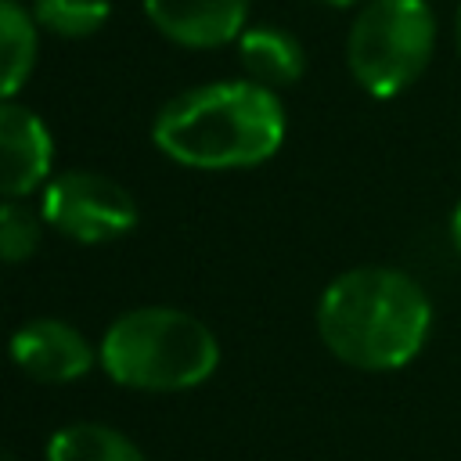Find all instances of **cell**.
<instances>
[{
    "mask_svg": "<svg viewBox=\"0 0 461 461\" xmlns=\"http://www.w3.org/2000/svg\"><path fill=\"white\" fill-rule=\"evenodd\" d=\"M432 303L396 267H353L317 303V335L328 353L357 371L407 367L429 342Z\"/></svg>",
    "mask_w": 461,
    "mask_h": 461,
    "instance_id": "cell-1",
    "label": "cell"
},
{
    "mask_svg": "<svg viewBox=\"0 0 461 461\" xmlns=\"http://www.w3.org/2000/svg\"><path fill=\"white\" fill-rule=\"evenodd\" d=\"M151 140L191 169H252L285 144V108L256 79L205 83L162 104Z\"/></svg>",
    "mask_w": 461,
    "mask_h": 461,
    "instance_id": "cell-2",
    "label": "cell"
},
{
    "mask_svg": "<svg viewBox=\"0 0 461 461\" xmlns=\"http://www.w3.org/2000/svg\"><path fill=\"white\" fill-rule=\"evenodd\" d=\"M104 375L126 389L176 393L202 385L220 364V342L205 321L176 306H140L115 317L101 339Z\"/></svg>",
    "mask_w": 461,
    "mask_h": 461,
    "instance_id": "cell-3",
    "label": "cell"
},
{
    "mask_svg": "<svg viewBox=\"0 0 461 461\" xmlns=\"http://www.w3.org/2000/svg\"><path fill=\"white\" fill-rule=\"evenodd\" d=\"M436 14L425 0H371L349 25L346 65L371 97H396L436 54Z\"/></svg>",
    "mask_w": 461,
    "mask_h": 461,
    "instance_id": "cell-4",
    "label": "cell"
},
{
    "mask_svg": "<svg viewBox=\"0 0 461 461\" xmlns=\"http://www.w3.org/2000/svg\"><path fill=\"white\" fill-rule=\"evenodd\" d=\"M40 212L58 234L79 245H104L137 227L133 194L94 169H65L50 176L43 184Z\"/></svg>",
    "mask_w": 461,
    "mask_h": 461,
    "instance_id": "cell-5",
    "label": "cell"
},
{
    "mask_svg": "<svg viewBox=\"0 0 461 461\" xmlns=\"http://www.w3.org/2000/svg\"><path fill=\"white\" fill-rule=\"evenodd\" d=\"M54 166V140L43 119L0 97V198H25L50 180Z\"/></svg>",
    "mask_w": 461,
    "mask_h": 461,
    "instance_id": "cell-6",
    "label": "cell"
},
{
    "mask_svg": "<svg viewBox=\"0 0 461 461\" xmlns=\"http://www.w3.org/2000/svg\"><path fill=\"white\" fill-rule=\"evenodd\" d=\"M11 360L36 382H76L94 367V346L58 317H36L11 335Z\"/></svg>",
    "mask_w": 461,
    "mask_h": 461,
    "instance_id": "cell-7",
    "label": "cell"
},
{
    "mask_svg": "<svg viewBox=\"0 0 461 461\" xmlns=\"http://www.w3.org/2000/svg\"><path fill=\"white\" fill-rule=\"evenodd\" d=\"M144 11L166 40L209 50L245 32L249 0H144Z\"/></svg>",
    "mask_w": 461,
    "mask_h": 461,
    "instance_id": "cell-8",
    "label": "cell"
},
{
    "mask_svg": "<svg viewBox=\"0 0 461 461\" xmlns=\"http://www.w3.org/2000/svg\"><path fill=\"white\" fill-rule=\"evenodd\" d=\"M238 58L241 68L249 72V79L277 90V86H292L303 79L306 72V54L303 43L274 25H259V29H245L238 36Z\"/></svg>",
    "mask_w": 461,
    "mask_h": 461,
    "instance_id": "cell-9",
    "label": "cell"
},
{
    "mask_svg": "<svg viewBox=\"0 0 461 461\" xmlns=\"http://www.w3.org/2000/svg\"><path fill=\"white\" fill-rule=\"evenodd\" d=\"M47 461H144V454L112 425L72 421L47 439Z\"/></svg>",
    "mask_w": 461,
    "mask_h": 461,
    "instance_id": "cell-10",
    "label": "cell"
},
{
    "mask_svg": "<svg viewBox=\"0 0 461 461\" xmlns=\"http://www.w3.org/2000/svg\"><path fill=\"white\" fill-rule=\"evenodd\" d=\"M36 18L18 0H0V97H14L36 68Z\"/></svg>",
    "mask_w": 461,
    "mask_h": 461,
    "instance_id": "cell-11",
    "label": "cell"
},
{
    "mask_svg": "<svg viewBox=\"0 0 461 461\" xmlns=\"http://www.w3.org/2000/svg\"><path fill=\"white\" fill-rule=\"evenodd\" d=\"M112 14V0H36L32 18L40 29L61 40L94 36Z\"/></svg>",
    "mask_w": 461,
    "mask_h": 461,
    "instance_id": "cell-12",
    "label": "cell"
},
{
    "mask_svg": "<svg viewBox=\"0 0 461 461\" xmlns=\"http://www.w3.org/2000/svg\"><path fill=\"white\" fill-rule=\"evenodd\" d=\"M43 234V212L25 205L22 198L0 202V263H25Z\"/></svg>",
    "mask_w": 461,
    "mask_h": 461,
    "instance_id": "cell-13",
    "label": "cell"
},
{
    "mask_svg": "<svg viewBox=\"0 0 461 461\" xmlns=\"http://www.w3.org/2000/svg\"><path fill=\"white\" fill-rule=\"evenodd\" d=\"M450 241H454V249L461 256V202L454 205V216H450Z\"/></svg>",
    "mask_w": 461,
    "mask_h": 461,
    "instance_id": "cell-14",
    "label": "cell"
},
{
    "mask_svg": "<svg viewBox=\"0 0 461 461\" xmlns=\"http://www.w3.org/2000/svg\"><path fill=\"white\" fill-rule=\"evenodd\" d=\"M454 47H457V58H461V7H457V18H454Z\"/></svg>",
    "mask_w": 461,
    "mask_h": 461,
    "instance_id": "cell-15",
    "label": "cell"
},
{
    "mask_svg": "<svg viewBox=\"0 0 461 461\" xmlns=\"http://www.w3.org/2000/svg\"><path fill=\"white\" fill-rule=\"evenodd\" d=\"M321 4H328V7H353V4H360V0H321Z\"/></svg>",
    "mask_w": 461,
    "mask_h": 461,
    "instance_id": "cell-16",
    "label": "cell"
},
{
    "mask_svg": "<svg viewBox=\"0 0 461 461\" xmlns=\"http://www.w3.org/2000/svg\"><path fill=\"white\" fill-rule=\"evenodd\" d=\"M0 461H14V457H11V454H7L4 447H0Z\"/></svg>",
    "mask_w": 461,
    "mask_h": 461,
    "instance_id": "cell-17",
    "label": "cell"
}]
</instances>
